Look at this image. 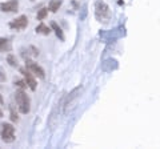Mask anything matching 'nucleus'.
I'll list each match as a JSON object with an SVG mask.
<instances>
[{"mask_svg": "<svg viewBox=\"0 0 160 149\" xmlns=\"http://www.w3.org/2000/svg\"><path fill=\"white\" fill-rule=\"evenodd\" d=\"M15 100H16V104H18V108L20 113L23 115H27L31 109V101H29V97L27 96V93L24 92V89H19L15 93Z\"/></svg>", "mask_w": 160, "mask_h": 149, "instance_id": "obj_1", "label": "nucleus"}, {"mask_svg": "<svg viewBox=\"0 0 160 149\" xmlns=\"http://www.w3.org/2000/svg\"><path fill=\"white\" fill-rule=\"evenodd\" d=\"M83 92V87H76L72 89L71 92L67 95V97L64 99V113H68L72 111V108L75 107V103L78 101V99L80 97V93Z\"/></svg>", "mask_w": 160, "mask_h": 149, "instance_id": "obj_2", "label": "nucleus"}, {"mask_svg": "<svg viewBox=\"0 0 160 149\" xmlns=\"http://www.w3.org/2000/svg\"><path fill=\"white\" fill-rule=\"evenodd\" d=\"M95 16H96L99 22H107L109 16H111L109 7L104 2H102V0H98L95 3Z\"/></svg>", "mask_w": 160, "mask_h": 149, "instance_id": "obj_3", "label": "nucleus"}, {"mask_svg": "<svg viewBox=\"0 0 160 149\" xmlns=\"http://www.w3.org/2000/svg\"><path fill=\"white\" fill-rule=\"evenodd\" d=\"M0 137L4 142H13L15 141V127L12 124L3 123L0 125Z\"/></svg>", "mask_w": 160, "mask_h": 149, "instance_id": "obj_4", "label": "nucleus"}, {"mask_svg": "<svg viewBox=\"0 0 160 149\" xmlns=\"http://www.w3.org/2000/svg\"><path fill=\"white\" fill-rule=\"evenodd\" d=\"M62 108H64V99L60 100V103L56 104V107L52 109L51 115L48 117V125L51 129H55L60 121V113H62Z\"/></svg>", "mask_w": 160, "mask_h": 149, "instance_id": "obj_5", "label": "nucleus"}, {"mask_svg": "<svg viewBox=\"0 0 160 149\" xmlns=\"http://www.w3.org/2000/svg\"><path fill=\"white\" fill-rule=\"evenodd\" d=\"M26 68L28 69V71H31L32 74H36V76L40 77V79H44V77H46L44 69L40 67V65H38V64L35 63V61L29 60V59H27V60H26Z\"/></svg>", "mask_w": 160, "mask_h": 149, "instance_id": "obj_6", "label": "nucleus"}, {"mask_svg": "<svg viewBox=\"0 0 160 149\" xmlns=\"http://www.w3.org/2000/svg\"><path fill=\"white\" fill-rule=\"evenodd\" d=\"M27 26H28V17L26 15H22V16L16 17L15 20L9 23V28L16 29V31H22V29L27 28Z\"/></svg>", "mask_w": 160, "mask_h": 149, "instance_id": "obj_7", "label": "nucleus"}, {"mask_svg": "<svg viewBox=\"0 0 160 149\" xmlns=\"http://www.w3.org/2000/svg\"><path fill=\"white\" fill-rule=\"evenodd\" d=\"M19 8V0H8V2L0 3V11L2 12H15Z\"/></svg>", "mask_w": 160, "mask_h": 149, "instance_id": "obj_8", "label": "nucleus"}, {"mask_svg": "<svg viewBox=\"0 0 160 149\" xmlns=\"http://www.w3.org/2000/svg\"><path fill=\"white\" fill-rule=\"evenodd\" d=\"M23 73V76H24V79H26V81L27 83V85L29 87L32 89V91H35V89H36V80H35V77L32 76V72L31 71H28V69L26 68V69H22V71H20Z\"/></svg>", "mask_w": 160, "mask_h": 149, "instance_id": "obj_9", "label": "nucleus"}, {"mask_svg": "<svg viewBox=\"0 0 160 149\" xmlns=\"http://www.w3.org/2000/svg\"><path fill=\"white\" fill-rule=\"evenodd\" d=\"M11 49V43L6 37H0V52H6Z\"/></svg>", "mask_w": 160, "mask_h": 149, "instance_id": "obj_10", "label": "nucleus"}, {"mask_svg": "<svg viewBox=\"0 0 160 149\" xmlns=\"http://www.w3.org/2000/svg\"><path fill=\"white\" fill-rule=\"evenodd\" d=\"M35 31H36V33H40V35H49V32H51V28L42 23V24H39V26L36 27Z\"/></svg>", "mask_w": 160, "mask_h": 149, "instance_id": "obj_11", "label": "nucleus"}, {"mask_svg": "<svg viewBox=\"0 0 160 149\" xmlns=\"http://www.w3.org/2000/svg\"><path fill=\"white\" fill-rule=\"evenodd\" d=\"M62 4H63L62 0H51V2H49L48 8L51 9L52 12H58V9L62 7Z\"/></svg>", "mask_w": 160, "mask_h": 149, "instance_id": "obj_12", "label": "nucleus"}, {"mask_svg": "<svg viewBox=\"0 0 160 149\" xmlns=\"http://www.w3.org/2000/svg\"><path fill=\"white\" fill-rule=\"evenodd\" d=\"M51 27L55 29V33H56V36H58V37H60V40H64V35H63L62 28L58 27V24H56V23H52V24H51Z\"/></svg>", "mask_w": 160, "mask_h": 149, "instance_id": "obj_13", "label": "nucleus"}, {"mask_svg": "<svg viewBox=\"0 0 160 149\" xmlns=\"http://www.w3.org/2000/svg\"><path fill=\"white\" fill-rule=\"evenodd\" d=\"M7 63H8L11 67H18L16 56H15V55H8V56H7Z\"/></svg>", "mask_w": 160, "mask_h": 149, "instance_id": "obj_14", "label": "nucleus"}, {"mask_svg": "<svg viewBox=\"0 0 160 149\" xmlns=\"http://www.w3.org/2000/svg\"><path fill=\"white\" fill-rule=\"evenodd\" d=\"M47 15H48V9L47 8H42L38 12V20H43V19H46Z\"/></svg>", "mask_w": 160, "mask_h": 149, "instance_id": "obj_15", "label": "nucleus"}, {"mask_svg": "<svg viewBox=\"0 0 160 149\" xmlns=\"http://www.w3.org/2000/svg\"><path fill=\"white\" fill-rule=\"evenodd\" d=\"M15 87H18L19 89H24L27 87V83L24 80H15Z\"/></svg>", "mask_w": 160, "mask_h": 149, "instance_id": "obj_16", "label": "nucleus"}, {"mask_svg": "<svg viewBox=\"0 0 160 149\" xmlns=\"http://www.w3.org/2000/svg\"><path fill=\"white\" fill-rule=\"evenodd\" d=\"M11 120H12L13 123H16V121L19 120V116H18V113L15 112L13 108H11Z\"/></svg>", "mask_w": 160, "mask_h": 149, "instance_id": "obj_17", "label": "nucleus"}, {"mask_svg": "<svg viewBox=\"0 0 160 149\" xmlns=\"http://www.w3.org/2000/svg\"><path fill=\"white\" fill-rule=\"evenodd\" d=\"M0 80H2V81L6 80V76H3V69L2 68H0Z\"/></svg>", "mask_w": 160, "mask_h": 149, "instance_id": "obj_18", "label": "nucleus"}, {"mask_svg": "<svg viewBox=\"0 0 160 149\" xmlns=\"http://www.w3.org/2000/svg\"><path fill=\"white\" fill-rule=\"evenodd\" d=\"M3 104H4V100H3V96H2V95H0V105H3Z\"/></svg>", "mask_w": 160, "mask_h": 149, "instance_id": "obj_19", "label": "nucleus"}, {"mask_svg": "<svg viewBox=\"0 0 160 149\" xmlns=\"http://www.w3.org/2000/svg\"><path fill=\"white\" fill-rule=\"evenodd\" d=\"M3 117V111H2V108H0V118Z\"/></svg>", "mask_w": 160, "mask_h": 149, "instance_id": "obj_20", "label": "nucleus"}]
</instances>
